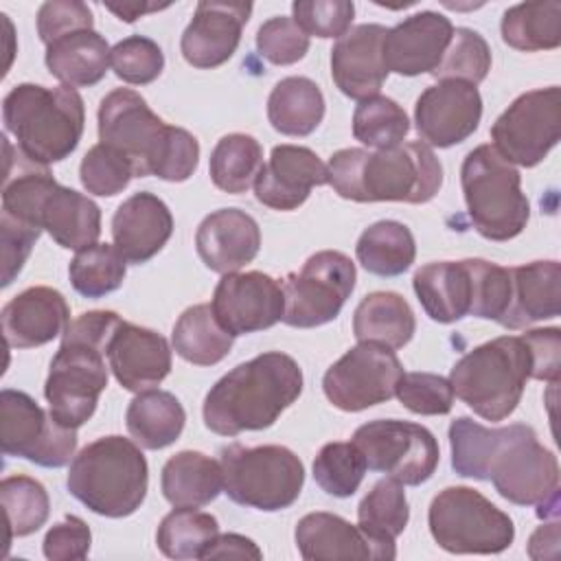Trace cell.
<instances>
[{"instance_id": "6da1fadb", "label": "cell", "mask_w": 561, "mask_h": 561, "mask_svg": "<svg viewBox=\"0 0 561 561\" xmlns=\"http://www.w3.org/2000/svg\"><path fill=\"white\" fill-rule=\"evenodd\" d=\"M451 469L462 478L491 480L495 491L517 504L559 511V462L530 425L484 427L469 416L449 425Z\"/></svg>"}, {"instance_id": "7a4b0ae2", "label": "cell", "mask_w": 561, "mask_h": 561, "mask_svg": "<svg viewBox=\"0 0 561 561\" xmlns=\"http://www.w3.org/2000/svg\"><path fill=\"white\" fill-rule=\"evenodd\" d=\"M99 140L129 160L134 178L156 175L164 182L188 180L199 162V145L182 127L167 125L147 101L116 88L99 105Z\"/></svg>"}, {"instance_id": "3957f363", "label": "cell", "mask_w": 561, "mask_h": 561, "mask_svg": "<svg viewBox=\"0 0 561 561\" xmlns=\"http://www.w3.org/2000/svg\"><path fill=\"white\" fill-rule=\"evenodd\" d=\"M302 392V370L280 351L261 353L210 386L204 399V423L219 436L259 432L276 423Z\"/></svg>"}, {"instance_id": "277c9868", "label": "cell", "mask_w": 561, "mask_h": 561, "mask_svg": "<svg viewBox=\"0 0 561 561\" xmlns=\"http://www.w3.org/2000/svg\"><path fill=\"white\" fill-rule=\"evenodd\" d=\"M2 215L46 230L66 250H83L101 234V208L85 195L55 182L48 167L35 164L2 136Z\"/></svg>"}, {"instance_id": "5b68a950", "label": "cell", "mask_w": 561, "mask_h": 561, "mask_svg": "<svg viewBox=\"0 0 561 561\" xmlns=\"http://www.w3.org/2000/svg\"><path fill=\"white\" fill-rule=\"evenodd\" d=\"M329 184L351 202L425 204L443 184V167L425 142L394 147L340 149L327 164Z\"/></svg>"}, {"instance_id": "8992f818", "label": "cell", "mask_w": 561, "mask_h": 561, "mask_svg": "<svg viewBox=\"0 0 561 561\" xmlns=\"http://www.w3.org/2000/svg\"><path fill=\"white\" fill-rule=\"evenodd\" d=\"M118 322L116 311L101 309L68 324L44 383L48 410L61 425L77 430L94 414L107 386V342Z\"/></svg>"}, {"instance_id": "52a82bcc", "label": "cell", "mask_w": 561, "mask_h": 561, "mask_svg": "<svg viewBox=\"0 0 561 561\" xmlns=\"http://www.w3.org/2000/svg\"><path fill=\"white\" fill-rule=\"evenodd\" d=\"M2 121L4 129L13 134L20 153L35 164L48 167L77 149L85 110L75 88L20 83L2 101Z\"/></svg>"}, {"instance_id": "ba28073f", "label": "cell", "mask_w": 561, "mask_h": 561, "mask_svg": "<svg viewBox=\"0 0 561 561\" xmlns=\"http://www.w3.org/2000/svg\"><path fill=\"white\" fill-rule=\"evenodd\" d=\"M66 486L92 513L118 519L145 502L149 467L134 440L112 434L92 440L72 458Z\"/></svg>"}, {"instance_id": "9c48e42d", "label": "cell", "mask_w": 561, "mask_h": 561, "mask_svg": "<svg viewBox=\"0 0 561 561\" xmlns=\"http://www.w3.org/2000/svg\"><path fill=\"white\" fill-rule=\"evenodd\" d=\"M533 355L522 335H500L465 353L449 373L454 394L486 421H504L522 401Z\"/></svg>"}, {"instance_id": "30bf717a", "label": "cell", "mask_w": 561, "mask_h": 561, "mask_svg": "<svg viewBox=\"0 0 561 561\" xmlns=\"http://www.w3.org/2000/svg\"><path fill=\"white\" fill-rule=\"evenodd\" d=\"M460 184L469 219L484 239L508 241L526 228L530 204L522 193L519 171L493 145H480L467 153Z\"/></svg>"}, {"instance_id": "8fae6325", "label": "cell", "mask_w": 561, "mask_h": 561, "mask_svg": "<svg viewBox=\"0 0 561 561\" xmlns=\"http://www.w3.org/2000/svg\"><path fill=\"white\" fill-rule=\"evenodd\" d=\"M224 493L248 508H289L305 484L302 460L283 445L243 447L239 443L221 449Z\"/></svg>"}, {"instance_id": "7c38bea8", "label": "cell", "mask_w": 561, "mask_h": 561, "mask_svg": "<svg viewBox=\"0 0 561 561\" xmlns=\"http://www.w3.org/2000/svg\"><path fill=\"white\" fill-rule=\"evenodd\" d=\"M434 541L454 554H497L515 539L513 519L471 486H447L430 504Z\"/></svg>"}, {"instance_id": "4fadbf2b", "label": "cell", "mask_w": 561, "mask_h": 561, "mask_svg": "<svg viewBox=\"0 0 561 561\" xmlns=\"http://www.w3.org/2000/svg\"><path fill=\"white\" fill-rule=\"evenodd\" d=\"M355 263L337 252L322 250L311 254L300 272L285 276L283 322L296 329H313L335 320L355 289Z\"/></svg>"}, {"instance_id": "5bb4252c", "label": "cell", "mask_w": 561, "mask_h": 561, "mask_svg": "<svg viewBox=\"0 0 561 561\" xmlns=\"http://www.w3.org/2000/svg\"><path fill=\"white\" fill-rule=\"evenodd\" d=\"M353 443L362 451L366 469L388 473L408 486L427 482L440 458L438 443L427 427L399 419H377L359 425Z\"/></svg>"}, {"instance_id": "9a60e30c", "label": "cell", "mask_w": 561, "mask_h": 561, "mask_svg": "<svg viewBox=\"0 0 561 561\" xmlns=\"http://www.w3.org/2000/svg\"><path fill=\"white\" fill-rule=\"evenodd\" d=\"M561 136L559 85L537 88L519 94L493 123L495 151L511 164L537 167Z\"/></svg>"}, {"instance_id": "2e32d148", "label": "cell", "mask_w": 561, "mask_h": 561, "mask_svg": "<svg viewBox=\"0 0 561 561\" xmlns=\"http://www.w3.org/2000/svg\"><path fill=\"white\" fill-rule=\"evenodd\" d=\"M0 443L7 456L59 469L77 449V430L61 425L22 390L0 392Z\"/></svg>"}, {"instance_id": "e0dca14e", "label": "cell", "mask_w": 561, "mask_h": 561, "mask_svg": "<svg viewBox=\"0 0 561 561\" xmlns=\"http://www.w3.org/2000/svg\"><path fill=\"white\" fill-rule=\"evenodd\" d=\"M403 366L392 348L359 342L322 377L324 397L342 412H362L394 397Z\"/></svg>"}, {"instance_id": "ac0fdd59", "label": "cell", "mask_w": 561, "mask_h": 561, "mask_svg": "<svg viewBox=\"0 0 561 561\" xmlns=\"http://www.w3.org/2000/svg\"><path fill=\"white\" fill-rule=\"evenodd\" d=\"M213 313L230 335L265 331L283 320V285L263 272L224 274L213 294Z\"/></svg>"}, {"instance_id": "d6986e66", "label": "cell", "mask_w": 561, "mask_h": 561, "mask_svg": "<svg viewBox=\"0 0 561 561\" xmlns=\"http://www.w3.org/2000/svg\"><path fill=\"white\" fill-rule=\"evenodd\" d=\"M482 96L476 85L443 79L421 92L414 105L419 136L438 149L467 140L480 125Z\"/></svg>"}, {"instance_id": "ffe728a7", "label": "cell", "mask_w": 561, "mask_h": 561, "mask_svg": "<svg viewBox=\"0 0 561 561\" xmlns=\"http://www.w3.org/2000/svg\"><path fill=\"white\" fill-rule=\"evenodd\" d=\"M252 13L250 2H197L193 20L182 33L180 50L193 68L210 70L226 64L239 42Z\"/></svg>"}, {"instance_id": "44dd1931", "label": "cell", "mask_w": 561, "mask_h": 561, "mask_svg": "<svg viewBox=\"0 0 561 561\" xmlns=\"http://www.w3.org/2000/svg\"><path fill=\"white\" fill-rule=\"evenodd\" d=\"M451 37L454 24L449 18L436 11H419L388 28L381 44L383 66L388 72H397L401 77L432 75Z\"/></svg>"}, {"instance_id": "7402d4cb", "label": "cell", "mask_w": 561, "mask_h": 561, "mask_svg": "<svg viewBox=\"0 0 561 561\" xmlns=\"http://www.w3.org/2000/svg\"><path fill=\"white\" fill-rule=\"evenodd\" d=\"M324 184H329L327 164L311 149L278 145L254 182V195L267 208L296 210L313 186Z\"/></svg>"}, {"instance_id": "603a6c76", "label": "cell", "mask_w": 561, "mask_h": 561, "mask_svg": "<svg viewBox=\"0 0 561 561\" xmlns=\"http://www.w3.org/2000/svg\"><path fill=\"white\" fill-rule=\"evenodd\" d=\"M107 366L125 390H151L171 373V348L160 333L121 320L107 342Z\"/></svg>"}, {"instance_id": "cb8c5ba5", "label": "cell", "mask_w": 561, "mask_h": 561, "mask_svg": "<svg viewBox=\"0 0 561 561\" xmlns=\"http://www.w3.org/2000/svg\"><path fill=\"white\" fill-rule=\"evenodd\" d=\"M388 28L381 24H357L348 28L331 48V77L342 94L355 101L377 96L388 70L381 44Z\"/></svg>"}, {"instance_id": "d4e9b609", "label": "cell", "mask_w": 561, "mask_h": 561, "mask_svg": "<svg viewBox=\"0 0 561 561\" xmlns=\"http://www.w3.org/2000/svg\"><path fill=\"white\" fill-rule=\"evenodd\" d=\"M70 307L53 287H28L2 307V333L11 348H35L64 335Z\"/></svg>"}, {"instance_id": "484cf974", "label": "cell", "mask_w": 561, "mask_h": 561, "mask_svg": "<svg viewBox=\"0 0 561 561\" xmlns=\"http://www.w3.org/2000/svg\"><path fill=\"white\" fill-rule=\"evenodd\" d=\"M195 248L204 265L217 274H232L252 263L261 248V230L254 217L239 208H219L202 219Z\"/></svg>"}, {"instance_id": "4316f807", "label": "cell", "mask_w": 561, "mask_h": 561, "mask_svg": "<svg viewBox=\"0 0 561 561\" xmlns=\"http://www.w3.org/2000/svg\"><path fill=\"white\" fill-rule=\"evenodd\" d=\"M173 215L153 193L140 191L127 197L112 217V239L127 263H147L171 239Z\"/></svg>"}, {"instance_id": "83f0119b", "label": "cell", "mask_w": 561, "mask_h": 561, "mask_svg": "<svg viewBox=\"0 0 561 561\" xmlns=\"http://www.w3.org/2000/svg\"><path fill=\"white\" fill-rule=\"evenodd\" d=\"M511 270V307L502 327L517 331L561 313V263L533 261Z\"/></svg>"}, {"instance_id": "f1b7e54d", "label": "cell", "mask_w": 561, "mask_h": 561, "mask_svg": "<svg viewBox=\"0 0 561 561\" xmlns=\"http://www.w3.org/2000/svg\"><path fill=\"white\" fill-rule=\"evenodd\" d=\"M296 546L307 561H337V559H375L381 561L379 550L370 539L340 515L316 511L307 513L296 524Z\"/></svg>"}, {"instance_id": "f546056e", "label": "cell", "mask_w": 561, "mask_h": 561, "mask_svg": "<svg viewBox=\"0 0 561 561\" xmlns=\"http://www.w3.org/2000/svg\"><path fill=\"white\" fill-rule=\"evenodd\" d=\"M423 311L440 324L469 316L471 278L465 261H436L419 267L412 278Z\"/></svg>"}, {"instance_id": "4dcf8cb0", "label": "cell", "mask_w": 561, "mask_h": 561, "mask_svg": "<svg viewBox=\"0 0 561 561\" xmlns=\"http://www.w3.org/2000/svg\"><path fill=\"white\" fill-rule=\"evenodd\" d=\"M110 53L105 37L94 28H81L68 33L46 46V68L68 88L96 85L107 68Z\"/></svg>"}, {"instance_id": "1f68e13d", "label": "cell", "mask_w": 561, "mask_h": 561, "mask_svg": "<svg viewBox=\"0 0 561 561\" xmlns=\"http://www.w3.org/2000/svg\"><path fill=\"white\" fill-rule=\"evenodd\" d=\"M160 486L164 500L175 508L206 506L224 491L221 462L202 451H180L164 462Z\"/></svg>"}, {"instance_id": "d6a6232c", "label": "cell", "mask_w": 561, "mask_h": 561, "mask_svg": "<svg viewBox=\"0 0 561 561\" xmlns=\"http://www.w3.org/2000/svg\"><path fill=\"white\" fill-rule=\"evenodd\" d=\"M410 508L403 484L383 478L362 497L357 506V526L379 550V557L390 561L397 557L394 541L405 530Z\"/></svg>"}, {"instance_id": "836d02e7", "label": "cell", "mask_w": 561, "mask_h": 561, "mask_svg": "<svg viewBox=\"0 0 561 561\" xmlns=\"http://www.w3.org/2000/svg\"><path fill=\"white\" fill-rule=\"evenodd\" d=\"M414 331V311L408 300L394 291H373L364 296L353 313V335L357 342H375L397 351L412 340Z\"/></svg>"}, {"instance_id": "e575fe53", "label": "cell", "mask_w": 561, "mask_h": 561, "mask_svg": "<svg viewBox=\"0 0 561 561\" xmlns=\"http://www.w3.org/2000/svg\"><path fill=\"white\" fill-rule=\"evenodd\" d=\"M129 436L145 449H164L184 430L186 412L175 394L167 390H142L129 401L125 412Z\"/></svg>"}, {"instance_id": "d590c367", "label": "cell", "mask_w": 561, "mask_h": 561, "mask_svg": "<svg viewBox=\"0 0 561 561\" xmlns=\"http://www.w3.org/2000/svg\"><path fill=\"white\" fill-rule=\"evenodd\" d=\"M267 118L285 136H309L324 118V96L311 79L285 77L270 92Z\"/></svg>"}, {"instance_id": "8d00e7d4", "label": "cell", "mask_w": 561, "mask_h": 561, "mask_svg": "<svg viewBox=\"0 0 561 561\" xmlns=\"http://www.w3.org/2000/svg\"><path fill=\"white\" fill-rule=\"evenodd\" d=\"M171 342L182 359L195 366H213L230 353L234 335L219 324L210 305H193L173 324Z\"/></svg>"}, {"instance_id": "74e56055", "label": "cell", "mask_w": 561, "mask_h": 561, "mask_svg": "<svg viewBox=\"0 0 561 561\" xmlns=\"http://www.w3.org/2000/svg\"><path fill=\"white\" fill-rule=\"evenodd\" d=\"M355 254L366 272L375 276H399L414 263L416 243L405 224L383 219L359 234Z\"/></svg>"}, {"instance_id": "f35d334b", "label": "cell", "mask_w": 561, "mask_h": 561, "mask_svg": "<svg viewBox=\"0 0 561 561\" xmlns=\"http://www.w3.org/2000/svg\"><path fill=\"white\" fill-rule=\"evenodd\" d=\"M502 39L515 50H552L561 44V2H522L504 11Z\"/></svg>"}, {"instance_id": "ab89813d", "label": "cell", "mask_w": 561, "mask_h": 561, "mask_svg": "<svg viewBox=\"0 0 561 561\" xmlns=\"http://www.w3.org/2000/svg\"><path fill=\"white\" fill-rule=\"evenodd\" d=\"M263 169V149L256 138L248 134H228L217 140L208 171L213 184L230 195L245 193L254 186Z\"/></svg>"}, {"instance_id": "60d3db41", "label": "cell", "mask_w": 561, "mask_h": 561, "mask_svg": "<svg viewBox=\"0 0 561 561\" xmlns=\"http://www.w3.org/2000/svg\"><path fill=\"white\" fill-rule=\"evenodd\" d=\"M219 535V524L210 513L195 508H173L158 526L156 543L169 559H202Z\"/></svg>"}, {"instance_id": "b9f144b4", "label": "cell", "mask_w": 561, "mask_h": 561, "mask_svg": "<svg viewBox=\"0 0 561 561\" xmlns=\"http://www.w3.org/2000/svg\"><path fill=\"white\" fill-rule=\"evenodd\" d=\"M127 274V261L110 243H94L75 254L68 276L77 294L83 298H103L116 291Z\"/></svg>"}, {"instance_id": "7bdbcfd3", "label": "cell", "mask_w": 561, "mask_h": 561, "mask_svg": "<svg viewBox=\"0 0 561 561\" xmlns=\"http://www.w3.org/2000/svg\"><path fill=\"white\" fill-rule=\"evenodd\" d=\"M0 500L7 513L9 541L39 530L50 513L46 489L28 476H9L0 482Z\"/></svg>"}, {"instance_id": "ee69618b", "label": "cell", "mask_w": 561, "mask_h": 561, "mask_svg": "<svg viewBox=\"0 0 561 561\" xmlns=\"http://www.w3.org/2000/svg\"><path fill=\"white\" fill-rule=\"evenodd\" d=\"M410 131L405 110L388 96H370L353 112V136L366 147L386 149L403 142Z\"/></svg>"}, {"instance_id": "f6af8a7d", "label": "cell", "mask_w": 561, "mask_h": 561, "mask_svg": "<svg viewBox=\"0 0 561 561\" xmlns=\"http://www.w3.org/2000/svg\"><path fill=\"white\" fill-rule=\"evenodd\" d=\"M366 473V460L355 443H327L313 460L316 484L333 497H351Z\"/></svg>"}, {"instance_id": "bcb514c9", "label": "cell", "mask_w": 561, "mask_h": 561, "mask_svg": "<svg viewBox=\"0 0 561 561\" xmlns=\"http://www.w3.org/2000/svg\"><path fill=\"white\" fill-rule=\"evenodd\" d=\"M471 278L469 316L504 322L511 307V270L484 259H465Z\"/></svg>"}, {"instance_id": "7dc6e473", "label": "cell", "mask_w": 561, "mask_h": 561, "mask_svg": "<svg viewBox=\"0 0 561 561\" xmlns=\"http://www.w3.org/2000/svg\"><path fill=\"white\" fill-rule=\"evenodd\" d=\"M491 70V48L486 39L473 28H454V37L432 72L438 81L443 79H458L471 85H478L486 79Z\"/></svg>"}, {"instance_id": "c3c4849f", "label": "cell", "mask_w": 561, "mask_h": 561, "mask_svg": "<svg viewBox=\"0 0 561 561\" xmlns=\"http://www.w3.org/2000/svg\"><path fill=\"white\" fill-rule=\"evenodd\" d=\"M110 66L121 81L131 85H147L160 77L164 68V55L153 39L145 35H129L114 44L110 53Z\"/></svg>"}, {"instance_id": "681fc988", "label": "cell", "mask_w": 561, "mask_h": 561, "mask_svg": "<svg viewBox=\"0 0 561 561\" xmlns=\"http://www.w3.org/2000/svg\"><path fill=\"white\" fill-rule=\"evenodd\" d=\"M131 178L134 169L129 160L103 142L90 147L79 167V180L83 188L99 197L118 195L123 188H127Z\"/></svg>"}, {"instance_id": "f907efd6", "label": "cell", "mask_w": 561, "mask_h": 561, "mask_svg": "<svg viewBox=\"0 0 561 561\" xmlns=\"http://www.w3.org/2000/svg\"><path fill=\"white\" fill-rule=\"evenodd\" d=\"M394 394L403 408L423 416L447 414L454 405L449 379L434 373H403Z\"/></svg>"}, {"instance_id": "816d5d0a", "label": "cell", "mask_w": 561, "mask_h": 561, "mask_svg": "<svg viewBox=\"0 0 561 561\" xmlns=\"http://www.w3.org/2000/svg\"><path fill=\"white\" fill-rule=\"evenodd\" d=\"M256 50L274 66H291L307 55L309 35L294 22V18L276 15L259 26Z\"/></svg>"}, {"instance_id": "f5cc1de1", "label": "cell", "mask_w": 561, "mask_h": 561, "mask_svg": "<svg viewBox=\"0 0 561 561\" xmlns=\"http://www.w3.org/2000/svg\"><path fill=\"white\" fill-rule=\"evenodd\" d=\"M294 22L322 39L342 37L353 22L355 4L348 0H298L291 4Z\"/></svg>"}, {"instance_id": "db71d44e", "label": "cell", "mask_w": 561, "mask_h": 561, "mask_svg": "<svg viewBox=\"0 0 561 561\" xmlns=\"http://www.w3.org/2000/svg\"><path fill=\"white\" fill-rule=\"evenodd\" d=\"M81 28H94V18L90 7L79 0H50L37 11V35L44 46Z\"/></svg>"}, {"instance_id": "11a10c76", "label": "cell", "mask_w": 561, "mask_h": 561, "mask_svg": "<svg viewBox=\"0 0 561 561\" xmlns=\"http://www.w3.org/2000/svg\"><path fill=\"white\" fill-rule=\"evenodd\" d=\"M42 230L24 221L0 215V245H2V287H9L24 267Z\"/></svg>"}, {"instance_id": "9f6ffc18", "label": "cell", "mask_w": 561, "mask_h": 561, "mask_svg": "<svg viewBox=\"0 0 561 561\" xmlns=\"http://www.w3.org/2000/svg\"><path fill=\"white\" fill-rule=\"evenodd\" d=\"M92 533L88 524L77 515H66L44 537V557L50 561H79L90 552Z\"/></svg>"}, {"instance_id": "6f0895ef", "label": "cell", "mask_w": 561, "mask_h": 561, "mask_svg": "<svg viewBox=\"0 0 561 561\" xmlns=\"http://www.w3.org/2000/svg\"><path fill=\"white\" fill-rule=\"evenodd\" d=\"M533 355V373L530 379H541L557 383L561 373V331L557 327L550 329H533L522 333Z\"/></svg>"}, {"instance_id": "680465c9", "label": "cell", "mask_w": 561, "mask_h": 561, "mask_svg": "<svg viewBox=\"0 0 561 561\" xmlns=\"http://www.w3.org/2000/svg\"><path fill=\"white\" fill-rule=\"evenodd\" d=\"M202 559H263L261 548L243 535L237 533H226V535H217L213 539V543L206 548Z\"/></svg>"}, {"instance_id": "91938a15", "label": "cell", "mask_w": 561, "mask_h": 561, "mask_svg": "<svg viewBox=\"0 0 561 561\" xmlns=\"http://www.w3.org/2000/svg\"><path fill=\"white\" fill-rule=\"evenodd\" d=\"M557 550H559V522L554 517L550 524H543L533 533L528 541V557L530 559L557 557Z\"/></svg>"}, {"instance_id": "94428289", "label": "cell", "mask_w": 561, "mask_h": 561, "mask_svg": "<svg viewBox=\"0 0 561 561\" xmlns=\"http://www.w3.org/2000/svg\"><path fill=\"white\" fill-rule=\"evenodd\" d=\"M169 4H105L107 11H112L114 15H118V20L123 22H136L140 15L151 13V11H160L167 9Z\"/></svg>"}]
</instances>
